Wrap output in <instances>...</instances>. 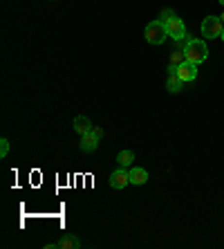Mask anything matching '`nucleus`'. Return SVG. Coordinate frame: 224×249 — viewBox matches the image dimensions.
<instances>
[{
	"label": "nucleus",
	"mask_w": 224,
	"mask_h": 249,
	"mask_svg": "<svg viewBox=\"0 0 224 249\" xmlns=\"http://www.w3.org/2000/svg\"><path fill=\"white\" fill-rule=\"evenodd\" d=\"M184 54H186V61L200 65L208 58V47L204 41H189L184 47Z\"/></svg>",
	"instance_id": "obj_2"
},
{
	"label": "nucleus",
	"mask_w": 224,
	"mask_h": 249,
	"mask_svg": "<svg viewBox=\"0 0 224 249\" xmlns=\"http://www.w3.org/2000/svg\"><path fill=\"white\" fill-rule=\"evenodd\" d=\"M72 126H74V130L79 135H86V133H90V130H92V122H90V119H87L86 115H79V117H74V122H72Z\"/></svg>",
	"instance_id": "obj_9"
},
{
	"label": "nucleus",
	"mask_w": 224,
	"mask_h": 249,
	"mask_svg": "<svg viewBox=\"0 0 224 249\" xmlns=\"http://www.w3.org/2000/svg\"><path fill=\"white\" fill-rule=\"evenodd\" d=\"M220 2H222V5H224V0H220Z\"/></svg>",
	"instance_id": "obj_18"
},
{
	"label": "nucleus",
	"mask_w": 224,
	"mask_h": 249,
	"mask_svg": "<svg viewBox=\"0 0 224 249\" xmlns=\"http://www.w3.org/2000/svg\"><path fill=\"white\" fill-rule=\"evenodd\" d=\"M92 133L97 135V137H103V130H101V128H92Z\"/></svg>",
	"instance_id": "obj_15"
},
{
	"label": "nucleus",
	"mask_w": 224,
	"mask_h": 249,
	"mask_svg": "<svg viewBox=\"0 0 224 249\" xmlns=\"http://www.w3.org/2000/svg\"><path fill=\"white\" fill-rule=\"evenodd\" d=\"M222 29L224 25L218 16H207L202 20V36L204 38H218V36H222Z\"/></svg>",
	"instance_id": "obj_4"
},
{
	"label": "nucleus",
	"mask_w": 224,
	"mask_h": 249,
	"mask_svg": "<svg viewBox=\"0 0 224 249\" xmlns=\"http://www.w3.org/2000/svg\"><path fill=\"white\" fill-rule=\"evenodd\" d=\"M164 23H166V29H168V38H172V41H177V43L186 41V25L182 18H177L172 14V16L166 18Z\"/></svg>",
	"instance_id": "obj_3"
},
{
	"label": "nucleus",
	"mask_w": 224,
	"mask_h": 249,
	"mask_svg": "<svg viewBox=\"0 0 224 249\" xmlns=\"http://www.w3.org/2000/svg\"><path fill=\"white\" fill-rule=\"evenodd\" d=\"M7 153H9V139L2 137L0 139V157H7Z\"/></svg>",
	"instance_id": "obj_14"
},
{
	"label": "nucleus",
	"mask_w": 224,
	"mask_h": 249,
	"mask_svg": "<svg viewBox=\"0 0 224 249\" xmlns=\"http://www.w3.org/2000/svg\"><path fill=\"white\" fill-rule=\"evenodd\" d=\"M220 38H222V41H224V29H222V36H220Z\"/></svg>",
	"instance_id": "obj_17"
},
{
	"label": "nucleus",
	"mask_w": 224,
	"mask_h": 249,
	"mask_svg": "<svg viewBox=\"0 0 224 249\" xmlns=\"http://www.w3.org/2000/svg\"><path fill=\"white\" fill-rule=\"evenodd\" d=\"M184 61H186L184 50H177V52H172V54H171V63H172V65H182Z\"/></svg>",
	"instance_id": "obj_13"
},
{
	"label": "nucleus",
	"mask_w": 224,
	"mask_h": 249,
	"mask_svg": "<svg viewBox=\"0 0 224 249\" xmlns=\"http://www.w3.org/2000/svg\"><path fill=\"white\" fill-rule=\"evenodd\" d=\"M128 175H130V184H135V186H144L146 182H148V171H146V168H141V166L130 168V171H128Z\"/></svg>",
	"instance_id": "obj_8"
},
{
	"label": "nucleus",
	"mask_w": 224,
	"mask_h": 249,
	"mask_svg": "<svg viewBox=\"0 0 224 249\" xmlns=\"http://www.w3.org/2000/svg\"><path fill=\"white\" fill-rule=\"evenodd\" d=\"M128 184H130V175H128V171L123 166H119L115 173L110 175V186L117 189V191H119V189H126Z\"/></svg>",
	"instance_id": "obj_5"
},
{
	"label": "nucleus",
	"mask_w": 224,
	"mask_h": 249,
	"mask_svg": "<svg viewBox=\"0 0 224 249\" xmlns=\"http://www.w3.org/2000/svg\"><path fill=\"white\" fill-rule=\"evenodd\" d=\"M58 247H61V249H79L81 247V240L76 236H69V233H68V236L58 243Z\"/></svg>",
	"instance_id": "obj_11"
},
{
	"label": "nucleus",
	"mask_w": 224,
	"mask_h": 249,
	"mask_svg": "<svg viewBox=\"0 0 224 249\" xmlns=\"http://www.w3.org/2000/svg\"><path fill=\"white\" fill-rule=\"evenodd\" d=\"M144 36L150 45H161V43L168 38L166 23H164V20H153V23H148L144 29Z\"/></svg>",
	"instance_id": "obj_1"
},
{
	"label": "nucleus",
	"mask_w": 224,
	"mask_h": 249,
	"mask_svg": "<svg viewBox=\"0 0 224 249\" xmlns=\"http://www.w3.org/2000/svg\"><path fill=\"white\" fill-rule=\"evenodd\" d=\"M220 20H222V25H224V14H222V16H220Z\"/></svg>",
	"instance_id": "obj_16"
},
{
	"label": "nucleus",
	"mask_w": 224,
	"mask_h": 249,
	"mask_svg": "<svg viewBox=\"0 0 224 249\" xmlns=\"http://www.w3.org/2000/svg\"><path fill=\"white\" fill-rule=\"evenodd\" d=\"M117 162H119V166L128 168L132 162H135V153H132V151H121L119 155H117Z\"/></svg>",
	"instance_id": "obj_12"
},
{
	"label": "nucleus",
	"mask_w": 224,
	"mask_h": 249,
	"mask_svg": "<svg viewBox=\"0 0 224 249\" xmlns=\"http://www.w3.org/2000/svg\"><path fill=\"white\" fill-rule=\"evenodd\" d=\"M99 139L101 137H97V135L90 130V133H86V135H81V144H79V148L83 153H94L99 148Z\"/></svg>",
	"instance_id": "obj_7"
},
{
	"label": "nucleus",
	"mask_w": 224,
	"mask_h": 249,
	"mask_svg": "<svg viewBox=\"0 0 224 249\" xmlns=\"http://www.w3.org/2000/svg\"><path fill=\"white\" fill-rule=\"evenodd\" d=\"M182 79H179L177 74H171L168 76V81H166V88H168V92H172V94H177L179 90H182Z\"/></svg>",
	"instance_id": "obj_10"
},
{
	"label": "nucleus",
	"mask_w": 224,
	"mask_h": 249,
	"mask_svg": "<svg viewBox=\"0 0 224 249\" xmlns=\"http://www.w3.org/2000/svg\"><path fill=\"white\" fill-rule=\"evenodd\" d=\"M177 76L182 79V81H195L197 79V65L190 63V61H184V63L177 68Z\"/></svg>",
	"instance_id": "obj_6"
}]
</instances>
